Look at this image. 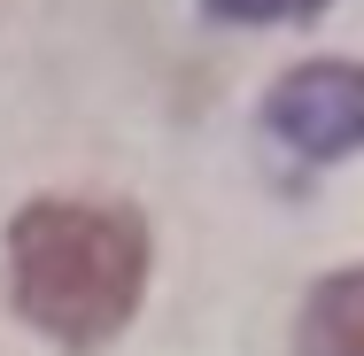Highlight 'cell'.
<instances>
[{"label": "cell", "mask_w": 364, "mask_h": 356, "mask_svg": "<svg viewBox=\"0 0 364 356\" xmlns=\"http://www.w3.org/2000/svg\"><path fill=\"white\" fill-rule=\"evenodd\" d=\"M326 0H210L218 23H294V16H318Z\"/></svg>", "instance_id": "4"}, {"label": "cell", "mask_w": 364, "mask_h": 356, "mask_svg": "<svg viewBox=\"0 0 364 356\" xmlns=\"http://www.w3.org/2000/svg\"><path fill=\"white\" fill-rule=\"evenodd\" d=\"M272 132L294 147V155H349L364 147V70L357 63H310V70H287L272 85Z\"/></svg>", "instance_id": "2"}, {"label": "cell", "mask_w": 364, "mask_h": 356, "mask_svg": "<svg viewBox=\"0 0 364 356\" xmlns=\"http://www.w3.org/2000/svg\"><path fill=\"white\" fill-rule=\"evenodd\" d=\"M8 271H16V310L70 341L93 349L109 341L147 279V232L132 210H101V202H31L8 225Z\"/></svg>", "instance_id": "1"}, {"label": "cell", "mask_w": 364, "mask_h": 356, "mask_svg": "<svg viewBox=\"0 0 364 356\" xmlns=\"http://www.w3.org/2000/svg\"><path fill=\"white\" fill-rule=\"evenodd\" d=\"M294 356H364V271H333L326 286H310Z\"/></svg>", "instance_id": "3"}]
</instances>
